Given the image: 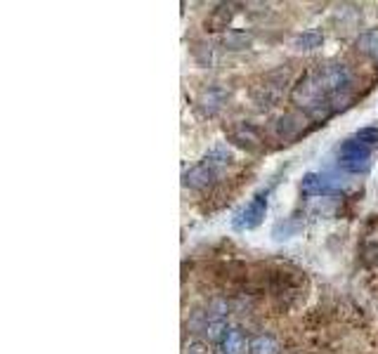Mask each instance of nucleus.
<instances>
[{
	"label": "nucleus",
	"mask_w": 378,
	"mask_h": 354,
	"mask_svg": "<svg viewBox=\"0 0 378 354\" xmlns=\"http://www.w3.org/2000/svg\"><path fill=\"white\" fill-rule=\"evenodd\" d=\"M350 76L345 64H327L303 73L291 90V102L315 121H327L350 99Z\"/></svg>",
	"instance_id": "1"
},
{
	"label": "nucleus",
	"mask_w": 378,
	"mask_h": 354,
	"mask_svg": "<svg viewBox=\"0 0 378 354\" xmlns=\"http://www.w3.org/2000/svg\"><path fill=\"white\" fill-rule=\"evenodd\" d=\"M265 215H268V198L255 196L237 213V217H234V229H239V232H248V229L260 227V222L265 220Z\"/></svg>",
	"instance_id": "2"
},
{
	"label": "nucleus",
	"mask_w": 378,
	"mask_h": 354,
	"mask_svg": "<svg viewBox=\"0 0 378 354\" xmlns=\"http://www.w3.org/2000/svg\"><path fill=\"white\" fill-rule=\"evenodd\" d=\"M215 180H217V168L206 163V161L191 165V168L185 170V175H182V185L187 187V189H206V187H211Z\"/></svg>",
	"instance_id": "3"
},
{
	"label": "nucleus",
	"mask_w": 378,
	"mask_h": 354,
	"mask_svg": "<svg viewBox=\"0 0 378 354\" xmlns=\"http://www.w3.org/2000/svg\"><path fill=\"white\" fill-rule=\"evenodd\" d=\"M230 137L234 144H239L241 149H248V152H255L260 147V132L255 130L251 123H234L230 128Z\"/></svg>",
	"instance_id": "4"
},
{
	"label": "nucleus",
	"mask_w": 378,
	"mask_h": 354,
	"mask_svg": "<svg viewBox=\"0 0 378 354\" xmlns=\"http://www.w3.org/2000/svg\"><path fill=\"white\" fill-rule=\"evenodd\" d=\"M227 97V93L222 88H211V90H206V93H201V97L199 102H196V106H199V111L204 116H213V114H217L220 111V106H222V102H225Z\"/></svg>",
	"instance_id": "5"
},
{
	"label": "nucleus",
	"mask_w": 378,
	"mask_h": 354,
	"mask_svg": "<svg viewBox=\"0 0 378 354\" xmlns=\"http://www.w3.org/2000/svg\"><path fill=\"white\" fill-rule=\"evenodd\" d=\"M234 19V5H217L215 10L206 19V29L209 31H225Z\"/></svg>",
	"instance_id": "6"
},
{
	"label": "nucleus",
	"mask_w": 378,
	"mask_h": 354,
	"mask_svg": "<svg viewBox=\"0 0 378 354\" xmlns=\"http://www.w3.org/2000/svg\"><path fill=\"white\" fill-rule=\"evenodd\" d=\"M232 158H234V154H232V149H230V144H227V142H217V144H213V147L209 149V152H206V156H204L206 163L215 165V168H220V165L232 163Z\"/></svg>",
	"instance_id": "7"
},
{
	"label": "nucleus",
	"mask_w": 378,
	"mask_h": 354,
	"mask_svg": "<svg viewBox=\"0 0 378 354\" xmlns=\"http://www.w3.org/2000/svg\"><path fill=\"white\" fill-rule=\"evenodd\" d=\"M322 43H324V34H322V31L310 29V31H303V34L296 36V38H294V47H296V50L307 52V50H317Z\"/></svg>",
	"instance_id": "8"
},
{
	"label": "nucleus",
	"mask_w": 378,
	"mask_h": 354,
	"mask_svg": "<svg viewBox=\"0 0 378 354\" xmlns=\"http://www.w3.org/2000/svg\"><path fill=\"white\" fill-rule=\"evenodd\" d=\"M222 45H225L227 50H232V52L246 50V47L251 45V36H248L246 31L230 29V31H225V36H222Z\"/></svg>",
	"instance_id": "9"
},
{
	"label": "nucleus",
	"mask_w": 378,
	"mask_h": 354,
	"mask_svg": "<svg viewBox=\"0 0 378 354\" xmlns=\"http://www.w3.org/2000/svg\"><path fill=\"white\" fill-rule=\"evenodd\" d=\"M340 158H371V147L357 142V139H345L340 144Z\"/></svg>",
	"instance_id": "10"
},
{
	"label": "nucleus",
	"mask_w": 378,
	"mask_h": 354,
	"mask_svg": "<svg viewBox=\"0 0 378 354\" xmlns=\"http://www.w3.org/2000/svg\"><path fill=\"white\" fill-rule=\"evenodd\" d=\"M222 354H241L244 352V333L239 329H230L220 342Z\"/></svg>",
	"instance_id": "11"
},
{
	"label": "nucleus",
	"mask_w": 378,
	"mask_h": 354,
	"mask_svg": "<svg viewBox=\"0 0 378 354\" xmlns=\"http://www.w3.org/2000/svg\"><path fill=\"white\" fill-rule=\"evenodd\" d=\"M357 50L378 62V29H371L357 38Z\"/></svg>",
	"instance_id": "12"
},
{
	"label": "nucleus",
	"mask_w": 378,
	"mask_h": 354,
	"mask_svg": "<svg viewBox=\"0 0 378 354\" xmlns=\"http://www.w3.org/2000/svg\"><path fill=\"white\" fill-rule=\"evenodd\" d=\"M248 352L251 354H279V342H276L272 335H258L251 340Z\"/></svg>",
	"instance_id": "13"
},
{
	"label": "nucleus",
	"mask_w": 378,
	"mask_h": 354,
	"mask_svg": "<svg viewBox=\"0 0 378 354\" xmlns=\"http://www.w3.org/2000/svg\"><path fill=\"white\" fill-rule=\"evenodd\" d=\"M227 331H230V326H227L225 316H215V319H209V324H206V335H209V340L213 342H222Z\"/></svg>",
	"instance_id": "14"
},
{
	"label": "nucleus",
	"mask_w": 378,
	"mask_h": 354,
	"mask_svg": "<svg viewBox=\"0 0 378 354\" xmlns=\"http://www.w3.org/2000/svg\"><path fill=\"white\" fill-rule=\"evenodd\" d=\"M300 132V121L296 116H281L279 123H276V135L281 139H291Z\"/></svg>",
	"instance_id": "15"
},
{
	"label": "nucleus",
	"mask_w": 378,
	"mask_h": 354,
	"mask_svg": "<svg viewBox=\"0 0 378 354\" xmlns=\"http://www.w3.org/2000/svg\"><path fill=\"white\" fill-rule=\"evenodd\" d=\"M340 168H343L345 173L364 175L369 173L371 168V158H340Z\"/></svg>",
	"instance_id": "16"
},
{
	"label": "nucleus",
	"mask_w": 378,
	"mask_h": 354,
	"mask_svg": "<svg viewBox=\"0 0 378 354\" xmlns=\"http://www.w3.org/2000/svg\"><path fill=\"white\" fill-rule=\"evenodd\" d=\"M298 229H300V224H296V220L286 217L284 222H279L272 229V236H274L276 241H284V239H291V236H296Z\"/></svg>",
	"instance_id": "17"
},
{
	"label": "nucleus",
	"mask_w": 378,
	"mask_h": 354,
	"mask_svg": "<svg viewBox=\"0 0 378 354\" xmlns=\"http://www.w3.org/2000/svg\"><path fill=\"white\" fill-rule=\"evenodd\" d=\"M355 139L362 144H366V147H376L378 144V128H374V126L359 128V130L355 132Z\"/></svg>",
	"instance_id": "18"
},
{
	"label": "nucleus",
	"mask_w": 378,
	"mask_h": 354,
	"mask_svg": "<svg viewBox=\"0 0 378 354\" xmlns=\"http://www.w3.org/2000/svg\"><path fill=\"white\" fill-rule=\"evenodd\" d=\"M366 265H378V244H369L366 246V257H364Z\"/></svg>",
	"instance_id": "19"
},
{
	"label": "nucleus",
	"mask_w": 378,
	"mask_h": 354,
	"mask_svg": "<svg viewBox=\"0 0 378 354\" xmlns=\"http://www.w3.org/2000/svg\"><path fill=\"white\" fill-rule=\"evenodd\" d=\"M185 354H209V347H206L204 342H189V345L185 347Z\"/></svg>",
	"instance_id": "20"
}]
</instances>
